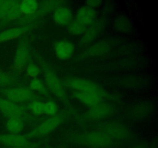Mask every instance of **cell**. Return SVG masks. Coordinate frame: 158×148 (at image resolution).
I'll list each match as a JSON object with an SVG mask.
<instances>
[{
    "label": "cell",
    "mask_w": 158,
    "mask_h": 148,
    "mask_svg": "<svg viewBox=\"0 0 158 148\" xmlns=\"http://www.w3.org/2000/svg\"><path fill=\"white\" fill-rule=\"evenodd\" d=\"M78 142L85 146H90L94 148H106L110 146L112 139L110 138L105 133L101 132H90L80 136L78 139Z\"/></svg>",
    "instance_id": "obj_1"
},
{
    "label": "cell",
    "mask_w": 158,
    "mask_h": 148,
    "mask_svg": "<svg viewBox=\"0 0 158 148\" xmlns=\"http://www.w3.org/2000/svg\"><path fill=\"white\" fill-rule=\"evenodd\" d=\"M67 84L72 89H75L77 92H94L103 97L106 96V92L98 85L94 83L90 80H85L77 77H72L67 80Z\"/></svg>",
    "instance_id": "obj_2"
},
{
    "label": "cell",
    "mask_w": 158,
    "mask_h": 148,
    "mask_svg": "<svg viewBox=\"0 0 158 148\" xmlns=\"http://www.w3.org/2000/svg\"><path fill=\"white\" fill-rule=\"evenodd\" d=\"M45 82L49 88V90L55 94L57 97L59 98L63 99L66 98V93H65V89L63 87V84H62L61 81L56 74L52 70H46L45 72Z\"/></svg>",
    "instance_id": "obj_3"
},
{
    "label": "cell",
    "mask_w": 158,
    "mask_h": 148,
    "mask_svg": "<svg viewBox=\"0 0 158 148\" xmlns=\"http://www.w3.org/2000/svg\"><path fill=\"white\" fill-rule=\"evenodd\" d=\"M7 100L13 103H24L30 101L34 97V93L30 89L26 87H16L9 89L5 92Z\"/></svg>",
    "instance_id": "obj_4"
},
{
    "label": "cell",
    "mask_w": 158,
    "mask_h": 148,
    "mask_svg": "<svg viewBox=\"0 0 158 148\" xmlns=\"http://www.w3.org/2000/svg\"><path fill=\"white\" fill-rule=\"evenodd\" d=\"M62 122V119L60 117H55L54 116L52 118H49V120L43 122L41 125L38 126L36 129L29 134L30 137H36L40 136H44L49 134L52 131H53L56 128L58 127Z\"/></svg>",
    "instance_id": "obj_5"
},
{
    "label": "cell",
    "mask_w": 158,
    "mask_h": 148,
    "mask_svg": "<svg viewBox=\"0 0 158 148\" xmlns=\"http://www.w3.org/2000/svg\"><path fill=\"white\" fill-rule=\"evenodd\" d=\"M19 2L15 1H0V18L15 19L20 15Z\"/></svg>",
    "instance_id": "obj_6"
},
{
    "label": "cell",
    "mask_w": 158,
    "mask_h": 148,
    "mask_svg": "<svg viewBox=\"0 0 158 148\" xmlns=\"http://www.w3.org/2000/svg\"><path fill=\"white\" fill-rule=\"evenodd\" d=\"M103 28V23L102 21H95L93 24L86 28L80 39V45L83 46H88L95 40L99 34L102 32Z\"/></svg>",
    "instance_id": "obj_7"
},
{
    "label": "cell",
    "mask_w": 158,
    "mask_h": 148,
    "mask_svg": "<svg viewBox=\"0 0 158 148\" xmlns=\"http://www.w3.org/2000/svg\"><path fill=\"white\" fill-rule=\"evenodd\" d=\"M103 133L106 134L110 138L123 140L127 138L129 135L127 128L123 124L118 123H110L103 127Z\"/></svg>",
    "instance_id": "obj_8"
},
{
    "label": "cell",
    "mask_w": 158,
    "mask_h": 148,
    "mask_svg": "<svg viewBox=\"0 0 158 148\" xmlns=\"http://www.w3.org/2000/svg\"><path fill=\"white\" fill-rule=\"evenodd\" d=\"M56 56L59 59L66 60L73 56L74 52V45L68 40H61L57 42L54 47Z\"/></svg>",
    "instance_id": "obj_9"
},
{
    "label": "cell",
    "mask_w": 158,
    "mask_h": 148,
    "mask_svg": "<svg viewBox=\"0 0 158 148\" xmlns=\"http://www.w3.org/2000/svg\"><path fill=\"white\" fill-rule=\"evenodd\" d=\"M28 139L24 136L19 134H8L0 135V143L9 147H17V146H25L28 144Z\"/></svg>",
    "instance_id": "obj_10"
},
{
    "label": "cell",
    "mask_w": 158,
    "mask_h": 148,
    "mask_svg": "<svg viewBox=\"0 0 158 148\" xmlns=\"http://www.w3.org/2000/svg\"><path fill=\"white\" fill-rule=\"evenodd\" d=\"M0 111L9 118H19L23 114V109L19 105L9 100L0 98Z\"/></svg>",
    "instance_id": "obj_11"
},
{
    "label": "cell",
    "mask_w": 158,
    "mask_h": 148,
    "mask_svg": "<svg viewBox=\"0 0 158 148\" xmlns=\"http://www.w3.org/2000/svg\"><path fill=\"white\" fill-rule=\"evenodd\" d=\"M96 12L94 9L88 6H83L77 12L76 19L77 22L88 27L95 22Z\"/></svg>",
    "instance_id": "obj_12"
},
{
    "label": "cell",
    "mask_w": 158,
    "mask_h": 148,
    "mask_svg": "<svg viewBox=\"0 0 158 148\" xmlns=\"http://www.w3.org/2000/svg\"><path fill=\"white\" fill-rule=\"evenodd\" d=\"M53 20L60 26H68L73 21L72 11L66 7H58L54 10Z\"/></svg>",
    "instance_id": "obj_13"
},
{
    "label": "cell",
    "mask_w": 158,
    "mask_h": 148,
    "mask_svg": "<svg viewBox=\"0 0 158 148\" xmlns=\"http://www.w3.org/2000/svg\"><path fill=\"white\" fill-rule=\"evenodd\" d=\"M113 113V108L106 103H100L94 106H91L88 112V115L93 119L106 118L111 115Z\"/></svg>",
    "instance_id": "obj_14"
},
{
    "label": "cell",
    "mask_w": 158,
    "mask_h": 148,
    "mask_svg": "<svg viewBox=\"0 0 158 148\" xmlns=\"http://www.w3.org/2000/svg\"><path fill=\"white\" fill-rule=\"evenodd\" d=\"M109 50V45L104 41H100L91 45L84 52L83 55L86 57L100 56Z\"/></svg>",
    "instance_id": "obj_15"
},
{
    "label": "cell",
    "mask_w": 158,
    "mask_h": 148,
    "mask_svg": "<svg viewBox=\"0 0 158 148\" xmlns=\"http://www.w3.org/2000/svg\"><path fill=\"white\" fill-rule=\"evenodd\" d=\"M75 97L77 100L90 107L101 103V99L103 98L98 94L86 92H77Z\"/></svg>",
    "instance_id": "obj_16"
},
{
    "label": "cell",
    "mask_w": 158,
    "mask_h": 148,
    "mask_svg": "<svg viewBox=\"0 0 158 148\" xmlns=\"http://www.w3.org/2000/svg\"><path fill=\"white\" fill-rule=\"evenodd\" d=\"M29 57V50L26 44L22 43L15 51L14 65L15 67H21L25 65Z\"/></svg>",
    "instance_id": "obj_17"
},
{
    "label": "cell",
    "mask_w": 158,
    "mask_h": 148,
    "mask_svg": "<svg viewBox=\"0 0 158 148\" xmlns=\"http://www.w3.org/2000/svg\"><path fill=\"white\" fill-rule=\"evenodd\" d=\"M28 29L27 27H15L6 29L3 32H0V43L8 40H12L15 38H18L20 35L26 32Z\"/></svg>",
    "instance_id": "obj_18"
},
{
    "label": "cell",
    "mask_w": 158,
    "mask_h": 148,
    "mask_svg": "<svg viewBox=\"0 0 158 148\" xmlns=\"http://www.w3.org/2000/svg\"><path fill=\"white\" fill-rule=\"evenodd\" d=\"M20 12L26 15H33L39 10L40 5L35 0H25L19 2Z\"/></svg>",
    "instance_id": "obj_19"
},
{
    "label": "cell",
    "mask_w": 158,
    "mask_h": 148,
    "mask_svg": "<svg viewBox=\"0 0 158 148\" xmlns=\"http://www.w3.org/2000/svg\"><path fill=\"white\" fill-rule=\"evenodd\" d=\"M6 128L10 134H19L24 129V123L19 118L12 117L6 122Z\"/></svg>",
    "instance_id": "obj_20"
},
{
    "label": "cell",
    "mask_w": 158,
    "mask_h": 148,
    "mask_svg": "<svg viewBox=\"0 0 158 148\" xmlns=\"http://www.w3.org/2000/svg\"><path fill=\"white\" fill-rule=\"evenodd\" d=\"M86 26H83V24L77 22V20H73L69 25H68V31L70 34L75 35H83L86 29Z\"/></svg>",
    "instance_id": "obj_21"
},
{
    "label": "cell",
    "mask_w": 158,
    "mask_h": 148,
    "mask_svg": "<svg viewBox=\"0 0 158 148\" xmlns=\"http://www.w3.org/2000/svg\"><path fill=\"white\" fill-rule=\"evenodd\" d=\"M117 28L120 32H129L131 29V23L127 18L121 17L116 23Z\"/></svg>",
    "instance_id": "obj_22"
},
{
    "label": "cell",
    "mask_w": 158,
    "mask_h": 148,
    "mask_svg": "<svg viewBox=\"0 0 158 148\" xmlns=\"http://www.w3.org/2000/svg\"><path fill=\"white\" fill-rule=\"evenodd\" d=\"M29 87L31 90L36 91V92H44L46 91V87L43 82L37 78H32L29 83Z\"/></svg>",
    "instance_id": "obj_23"
},
{
    "label": "cell",
    "mask_w": 158,
    "mask_h": 148,
    "mask_svg": "<svg viewBox=\"0 0 158 148\" xmlns=\"http://www.w3.org/2000/svg\"><path fill=\"white\" fill-rule=\"evenodd\" d=\"M57 110H58V106L54 102L49 101L44 103V113L54 117L56 114Z\"/></svg>",
    "instance_id": "obj_24"
},
{
    "label": "cell",
    "mask_w": 158,
    "mask_h": 148,
    "mask_svg": "<svg viewBox=\"0 0 158 148\" xmlns=\"http://www.w3.org/2000/svg\"><path fill=\"white\" fill-rule=\"evenodd\" d=\"M30 109L36 115L44 113V103L40 101H32L30 104Z\"/></svg>",
    "instance_id": "obj_25"
},
{
    "label": "cell",
    "mask_w": 158,
    "mask_h": 148,
    "mask_svg": "<svg viewBox=\"0 0 158 148\" xmlns=\"http://www.w3.org/2000/svg\"><path fill=\"white\" fill-rule=\"evenodd\" d=\"M26 72L29 76L32 78H36L40 73V69L38 66H36L34 63H30L28 65L27 68H26Z\"/></svg>",
    "instance_id": "obj_26"
},
{
    "label": "cell",
    "mask_w": 158,
    "mask_h": 148,
    "mask_svg": "<svg viewBox=\"0 0 158 148\" xmlns=\"http://www.w3.org/2000/svg\"><path fill=\"white\" fill-rule=\"evenodd\" d=\"M12 77L11 75L5 72H0V84L6 85L12 82Z\"/></svg>",
    "instance_id": "obj_27"
},
{
    "label": "cell",
    "mask_w": 158,
    "mask_h": 148,
    "mask_svg": "<svg viewBox=\"0 0 158 148\" xmlns=\"http://www.w3.org/2000/svg\"><path fill=\"white\" fill-rule=\"evenodd\" d=\"M100 3H101V2L100 1H88L86 2V6L94 9V7H97Z\"/></svg>",
    "instance_id": "obj_28"
},
{
    "label": "cell",
    "mask_w": 158,
    "mask_h": 148,
    "mask_svg": "<svg viewBox=\"0 0 158 148\" xmlns=\"http://www.w3.org/2000/svg\"><path fill=\"white\" fill-rule=\"evenodd\" d=\"M134 148H144V147H143V146H135Z\"/></svg>",
    "instance_id": "obj_29"
},
{
    "label": "cell",
    "mask_w": 158,
    "mask_h": 148,
    "mask_svg": "<svg viewBox=\"0 0 158 148\" xmlns=\"http://www.w3.org/2000/svg\"><path fill=\"white\" fill-rule=\"evenodd\" d=\"M9 148H25L23 146H17V147H9Z\"/></svg>",
    "instance_id": "obj_30"
}]
</instances>
